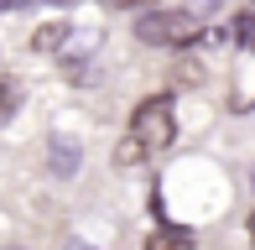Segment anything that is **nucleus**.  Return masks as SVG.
Segmentation results:
<instances>
[{
    "mask_svg": "<svg viewBox=\"0 0 255 250\" xmlns=\"http://www.w3.org/2000/svg\"><path fill=\"white\" fill-rule=\"evenodd\" d=\"M141 162H151L146 141H141V135H125V141L115 146V167H141Z\"/></svg>",
    "mask_w": 255,
    "mask_h": 250,
    "instance_id": "nucleus-4",
    "label": "nucleus"
},
{
    "mask_svg": "<svg viewBox=\"0 0 255 250\" xmlns=\"http://www.w3.org/2000/svg\"><path fill=\"white\" fill-rule=\"evenodd\" d=\"M78 162H84V151H78L73 141H63V135H52V146H47V167H52V177H73Z\"/></svg>",
    "mask_w": 255,
    "mask_h": 250,
    "instance_id": "nucleus-3",
    "label": "nucleus"
},
{
    "mask_svg": "<svg viewBox=\"0 0 255 250\" xmlns=\"http://www.w3.org/2000/svg\"><path fill=\"white\" fill-rule=\"evenodd\" d=\"M63 42H68V21H47V26H37L31 47H37V52H57Z\"/></svg>",
    "mask_w": 255,
    "mask_h": 250,
    "instance_id": "nucleus-5",
    "label": "nucleus"
},
{
    "mask_svg": "<svg viewBox=\"0 0 255 250\" xmlns=\"http://www.w3.org/2000/svg\"><path fill=\"white\" fill-rule=\"evenodd\" d=\"M151 245H193V230H156Z\"/></svg>",
    "mask_w": 255,
    "mask_h": 250,
    "instance_id": "nucleus-8",
    "label": "nucleus"
},
{
    "mask_svg": "<svg viewBox=\"0 0 255 250\" xmlns=\"http://www.w3.org/2000/svg\"><path fill=\"white\" fill-rule=\"evenodd\" d=\"M16 5H31V0H0V10H16Z\"/></svg>",
    "mask_w": 255,
    "mask_h": 250,
    "instance_id": "nucleus-9",
    "label": "nucleus"
},
{
    "mask_svg": "<svg viewBox=\"0 0 255 250\" xmlns=\"http://www.w3.org/2000/svg\"><path fill=\"white\" fill-rule=\"evenodd\" d=\"M130 135H141L151 156L167 151L172 135H177V110H172V94H151V99H141V105H135V115H130Z\"/></svg>",
    "mask_w": 255,
    "mask_h": 250,
    "instance_id": "nucleus-2",
    "label": "nucleus"
},
{
    "mask_svg": "<svg viewBox=\"0 0 255 250\" xmlns=\"http://www.w3.org/2000/svg\"><path fill=\"white\" fill-rule=\"evenodd\" d=\"M229 37H235V47L255 52V10H240V16H235V26H229Z\"/></svg>",
    "mask_w": 255,
    "mask_h": 250,
    "instance_id": "nucleus-6",
    "label": "nucleus"
},
{
    "mask_svg": "<svg viewBox=\"0 0 255 250\" xmlns=\"http://www.w3.org/2000/svg\"><path fill=\"white\" fill-rule=\"evenodd\" d=\"M177 84L182 89H198L203 84V63H177Z\"/></svg>",
    "mask_w": 255,
    "mask_h": 250,
    "instance_id": "nucleus-7",
    "label": "nucleus"
},
{
    "mask_svg": "<svg viewBox=\"0 0 255 250\" xmlns=\"http://www.w3.org/2000/svg\"><path fill=\"white\" fill-rule=\"evenodd\" d=\"M203 31H198V16L193 10H141L135 16V42H146V47H193Z\"/></svg>",
    "mask_w": 255,
    "mask_h": 250,
    "instance_id": "nucleus-1",
    "label": "nucleus"
}]
</instances>
